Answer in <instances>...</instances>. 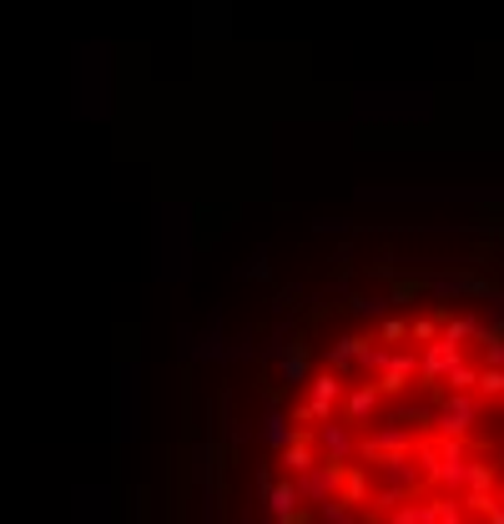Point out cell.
Instances as JSON below:
<instances>
[{
	"label": "cell",
	"mask_w": 504,
	"mask_h": 524,
	"mask_svg": "<svg viewBox=\"0 0 504 524\" xmlns=\"http://www.w3.org/2000/svg\"><path fill=\"white\" fill-rule=\"evenodd\" d=\"M378 388L374 384H353V388H343V424H374V414H378Z\"/></svg>",
	"instance_id": "cell-1"
},
{
	"label": "cell",
	"mask_w": 504,
	"mask_h": 524,
	"mask_svg": "<svg viewBox=\"0 0 504 524\" xmlns=\"http://www.w3.org/2000/svg\"><path fill=\"white\" fill-rule=\"evenodd\" d=\"M298 484H293V479H283V484H268V514L272 520H293V514H298Z\"/></svg>",
	"instance_id": "cell-2"
},
{
	"label": "cell",
	"mask_w": 504,
	"mask_h": 524,
	"mask_svg": "<svg viewBox=\"0 0 504 524\" xmlns=\"http://www.w3.org/2000/svg\"><path fill=\"white\" fill-rule=\"evenodd\" d=\"M263 439H268L278 454H283L293 439H298V429H293V418H283V414H268V424H263Z\"/></svg>",
	"instance_id": "cell-3"
},
{
	"label": "cell",
	"mask_w": 504,
	"mask_h": 524,
	"mask_svg": "<svg viewBox=\"0 0 504 524\" xmlns=\"http://www.w3.org/2000/svg\"><path fill=\"white\" fill-rule=\"evenodd\" d=\"M439 323H444V318H413L409 338L419 343V348H429V343H439Z\"/></svg>",
	"instance_id": "cell-4"
},
{
	"label": "cell",
	"mask_w": 504,
	"mask_h": 524,
	"mask_svg": "<svg viewBox=\"0 0 504 524\" xmlns=\"http://www.w3.org/2000/svg\"><path fill=\"white\" fill-rule=\"evenodd\" d=\"M404 338H409V323H404V318H389V323L378 328V343H383V348H398Z\"/></svg>",
	"instance_id": "cell-5"
},
{
	"label": "cell",
	"mask_w": 504,
	"mask_h": 524,
	"mask_svg": "<svg viewBox=\"0 0 504 524\" xmlns=\"http://www.w3.org/2000/svg\"><path fill=\"white\" fill-rule=\"evenodd\" d=\"M283 378H293V384H298V378H308V358H287V363H283Z\"/></svg>",
	"instance_id": "cell-6"
},
{
	"label": "cell",
	"mask_w": 504,
	"mask_h": 524,
	"mask_svg": "<svg viewBox=\"0 0 504 524\" xmlns=\"http://www.w3.org/2000/svg\"><path fill=\"white\" fill-rule=\"evenodd\" d=\"M494 499H500V509H504V479H500V489H494Z\"/></svg>",
	"instance_id": "cell-7"
}]
</instances>
